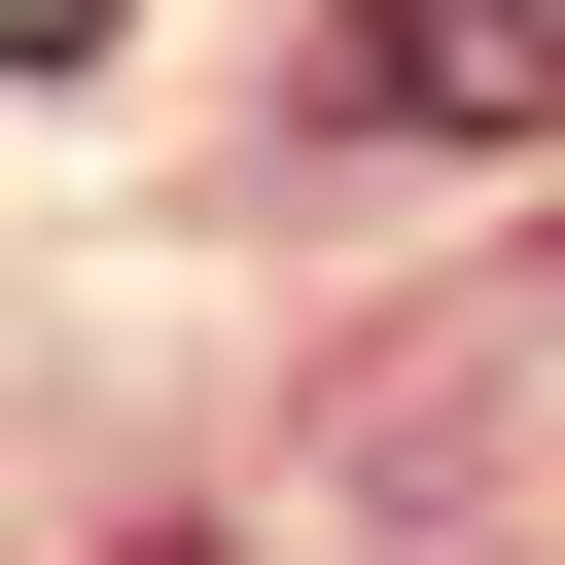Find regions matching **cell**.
Returning a JSON list of instances; mask_svg holds the SVG:
<instances>
[{"label":"cell","instance_id":"obj_1","mask_svg":"<svg viewBox=\"0 0 565 565\" xmlns=\"http://www.w3.org/2000/svg\"><path fill=\"white\" fill-rule=\"evenodd\" d=\"M353 106L388 141H565V0H353Z\"/></svg>","mask_w":565,"mask_h":565},{"label":"cell","instance_id":"obj_2","mask_svg":"<svg viewBox=\"0 0 565 565\" xmlns=\"http://www.w3.org/2000/svg\"><path fill=\"white\" fill-rule=\"evenodd\" d=\"M106 35H141V0H0V71H106Z\"/></svg>","mask_w":565,"mask_h":565}]
</instances>
